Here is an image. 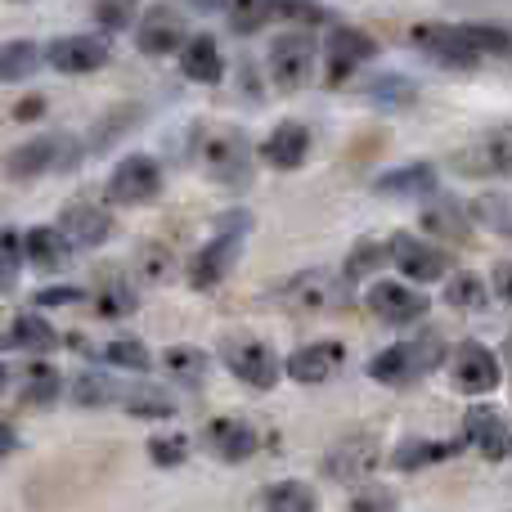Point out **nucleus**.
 Listing matches in <instances>:
<instances>
[{"instance_id": "nucleus-1", "label": "nucleus", "mask_w": 512, "mask_h": 512, "mask_svg": "<svg viewBox=\"0 0 512 512\" xmlns=\"http://www.w3.org/2000/svg\"><path fill=\"white\" fill-rule=\"evenodd\" d=\"M198 162H203V171L221 189H248L252 167H256V149L243 131H234V126H216V131H207L203 144H198Z\"/></svg>"}, {"instance_id": "nucleus-2", "label": "nucleus", "mask_w": 512, "mask_h": 512, "mask_svg": "<svg viewBox=\"0 0 512 512\" xmlns=\"http://www.w3.org/2000/svg\"><path fill=\"white\" fill-rule=\"evenodd\" d=\"M441 360H445V342L436 333H423V337H414V342H396L373 355L369 378L382 382V387H414V382L427 378Z\"/></svg>"}, {"instance_id": "nucleus-3", "label": "nucleus", "mask_w": 512, "mask_h": 512, "mask_svg": "<svg viewBox=\"0 0 512 512\" xmlns=\"http://www.w3.org/2000/svg\"><path fill=\"white\" fill-rule=\"evenodd\" d=\"M252 230V216L248 212H234L221 221V230H216L212 243H203V248L194 252V261H189V288L198 292H212L225 283V274L234 270V261H239L243 252V234Z\"/></svg>"}, {"instance_id": "nucleus-4", "label": "nucleus", "mask_w": 512, "mask_h": 512, "mask_svg": "<svg viewBox=\"0 0 512 512\" xmlns=\"http://www.w3.org/2000/svg\"><path fill=\"white\" fill-rule=\"evenodd\" d=\"M279 301L292 315H333L351 306V283L333 270H301L279 283Z\"/></svg>"}, {"instance_id": "nucleus-5", "label": "nucleus", "mask_w": 512, "mask_h": 512, "mask_svg": "<svg viewBox=\"0 0 512 512\" xmlns=\"http://www.w3.org/2000/svg\"><path fill=\"white\" fill-rule=\"evenodd\" d=\"M221 360H225V369L234 373L239 382H248V387L256 391H270L274 382L283 378V360L274 355V346H265L261 337H252V333H239V337H225L221 342Z\"/></svg>"}, {"instance_id": "nucleus-6", "label": "nucleus", "mask_w": 512, "mask_h": 512, "mask_svg": "<svg viewBox=\"0 0 512 512\" xmlns=\"http://www.w3.org/2000/svg\"><path fill=\"white\" fill-rule=\"evenodd\" d=\"M315 59H319V45H315V36H310L306 27H301V32L274 36L270 54H265V63H270V81L279 90L310 86V77H315Z\"/></svg>"}, {"instance_id": "nucleus-7", "label": "nucleus", "mask_w": 512, "mask_h": 512, "mask_svg": "<svg viewBox=\"0 0 512 512\" xmlns=\"http://www.w3.org/2000/svg\"><path fill=\"white\" fill-rule=\"evenodd\" d=\"M364 306H369V315L382 319V324L405 328V324H418V319H427V310H432V297H427V292H418V288H409V283H396V279H373Z\"/></svg>"}, {"instance_id": "nucleus-8", "label": "nucleus", "mask_w": 512, "mask_h": 512, "mask_svg": "<svg viewBox=\"0 0 512 512\" xmlns=\"http://www.w3.org/2000/svg\"><path fill=\"white\" fill-rule=\"evenodd\" d=\"M454 167L472 180H508L512 176V126H495L468 149L454 153Z\"/></svg>"}, {"instance_id": "nucleus-9", "label": "nucleus", "mask_w": 512, "mask_h": 512, "mask_svg": "<svg viewBox=\"0 0 512 512\" xmlns=\"http://www.w3.org/2000/svg\"><path fill=\"white\" fill-rule=\"evenodd\" d=\"M382 463V441L373 432H351L324 454V477L342 481V486H355L364 481L373 468Z\"/></svg>"}, {"instance_id": "nucleus-10", "label": "nucleus", "mask_w": 512, "mask_h": 512, "mask_svg": "<svg viewBox=\"0 0 512 512\" xmlns=\"http://www.w3.org/2000/svg\"><path fill=\"white\" fill-rule=\"evenodd\" d=\"M158 194H162V167H158V158H149V153L122 158L113 167V176H108V198L122 207L153 203Z\"/></svg>"}, {"instance_id": "nucleus-11", "label": "nucleus", "mask_w": 512, "mask_h": 512, "mask_svg": "<svg viewBox=\"0 0 512 512\" xmlns=\"http://www.w3.org/2000/svg\"><path fill=\"white\" fill-rule=\"evenodd\" d=\"M463 445H472L490 463H504L512 454V418L495 405H472L463 414Z\"/></svg>"}, {"instance_id": "nucleus-12", "label": "nucleus", "mask_w": 512, "mask_h": 512, "mask_svg": "<svg viewBox=\"0 0 512 512\" xmlns=\"http://www.w3.org/2000/svg\"><path fill=\"white\" fill-rule=\"evenodd\" d=\"M387 256L396 261V270L405 274L409 283H436L450 274L445 248H436V243H427V239H414V234H405V230L387 239Z\"/></svg>"}, {"instance_id": "nucleus-13", "label": "nucleus", "mask_w": 512, "mask_h": 512, "mask_svg": "<svg viewBox=\"0 0 512 512\" xmlns=\"http://www.w3.org/2000/svg\"><path fill=\"white\" fill-rule=\"evenodd\" d=\"M454 387L463 391V396H486V391L499 387V378H504V364H499V355L490 351L486 342H459L454 346Z\"/></svg>"}, {"instance_id": "nucleus-14", "label": "nucleus", "mask_w": 512, "mask_h": 512, "mask_svg": "<svg viewBox=\"0 0 512 512\" xmlns=\"http://www.w3.org/2000/svg\"><path fill=\"white\" fill-rule=\"evenodd\" d=\"M108 41L104 36H59V41L45 45V59H50L54 72L63 77H86V72H99L108 63Z\"/></svg>"}, {"instance_id": "nucleus-15", "label": "nucleus", "mask_w": 512, "mask_h": 512, "mask_svg": "<svg viewBox=\"0 0 512 512\" xmlns=\"http://www.w3.org/2000/svg\"><path fill=\"white\" fill-rule=\"evenodd\" d=\"M342 364H346V346L333 342V337H319V342H310V346H297V351L283 360V373H288L292 382H301V387H319V382H328Z\"/></svg>"}, {"instance_id": "nucleus-16", "label": "nucleus", "mask_w": 512, "mask_h": 512, "mask_svg": "<svg viewBox=\"0 0 512 512\" xmlns=\"http://www.w3.org/2000/svg\"><path fill=\"white\" fill-rule=\"evenodd\" d=\"M324 50H328V86H342L360 63L378 59V41H373L364 27H333Z\"/></svg>"}, {"instance_id": "nucleus-17", "label": "nucleus", "mask_w": 512, "mask_h": 512, "mask_svg": "<svg viewBox=\"0 0 512 512\" xmlns=\"http://www.w3.org/2000/svg\"><path fill=\"white\" fill-rule=\"evenodd\" d=\"M203 445L221 463H248L261 450V432H256L248 418H212L203 427Z\"/></svg>"}, {"instance_id": "nucleus-18", "label": "nucleus", "mask_w": 512, "mask_h": 512, "mask_svg": "<svg viewBox=\"0 0 512 512\" xmlns=\"http://www.w3.org/2000/svg\"><path fill=\"white\" fill-rule=\"evenodd\" d=\"M68 158V140L63 135H36V140H23L18 149H9L5 158V171L14 180H32V176H45L50 167H63Z\"/></svg>"}, {"instance_id": "nucleus-19", "label": "nucleus", "mask_w": 512, "mask_h": 512, "mask_svg": "<svg viewBox=\"0 0 512 512\" xmlns=\"http://www.w3.org/2000/svg\"><path fill=\"white\" fill-rule=\"evenodd\" d=\"M54 230L63 234L68 248H99V243L113 234V216H108L99 203H68Z\"/></svg>"}, {"instance_id": "nucleus-20", "label": "nucleus", "mask_w": 512, "mask_h": 512, "mask_svg": "<svg viewBox=\"0 0 512 512\" xmlns=\"http://www.w3.org/2000/svg\"><path fill=\"white\" fill-rule=\"evenodd\" d=\"M409 41L432 54L436 63H445V68H472V63H477L472 45L463 41V32L450 23H418L414 32H409Z\"/></svg>"}, {"instance_id": "nucleus-21", "label": "nucleus", "mask_w": 512, "mask_h": 512, "mask_svg": "<svg viewBox=\"0 0 512 512\" xmlns=\"http://www.w3.org/2000/svg\"><path fill=\"white\" fill-rule=\"evenodd\" d=\"M310 158V126L301 122H279L261 140V162H270L274 171H297Z\"/></svg>"}, {"instance_id": "nucleus-22", "label": "nucleus", "mask_w": 512, "mask_h": 512, "mask_svg": "<svg viewBox=\"0 0 512 512\" xmlns=\"http://www.w3.org/2000/svg\"><path fill=\"white\" fill-rule=\"evenodd\" d=\"M185 41H189V32L176 9H149L140 32H135V45H140L144 54H153V59H158V54H180Z\"/></svg>"}, {"instance_id": "nucleus-23", "label": "nucleus", "mask_w": 512, "mask_h": 512, "mask_svg": "<svg viewBox=\"0 0 512 512\" xmlns=\"http://www.w3.org/2000/svg\"><path fill=\"white\" fill-rule=\"evenodd\" d=\"M180 72H185L189 81H198V86H216V81L225 77V59H221L216 36H207V32L189 36V41L180 45Z\"/></svg>"}, {"instance_id": "nucleus-24", "label": "nucleus", "mask_w": 512, "mask_h": 512, "mask_svg": "<svg viewBox=\"0 0 512 512\" xmlns=\"http://www.w3.org/2000/svg\"><path fill=\"white\" fill-rule=\"evenodd\" d=\"M418 225H423V234H432V239H441V243H468L472 239L468 207H459L454 198H436V203H427L423 216H418Z\"/></svg>"}, {"instance_id": "nucleus-25", "label": "nucleus", "mask_w": 512, "mask_h": 512, "mask_svg": "<svg viewBox=\"0 0 512 512\" xmlns=\"http://www.w3.org/2000/svg\"><path fill=\"white\" fill-rule=\"evenodd\" d=\"M463 441H427V436H409L391 450V468L396 472H418V468H436L445 459H459Z\"/></svg>"}, {"instance_id": "nucleus-26", "label": "nucleus", "mask_w": 512, "mask_h": 512, "mask_svg": "<svg viewBox=\"0 0 512 512\" xmlns=\"http://www.w3.org/2000/svg\"><path fill=\"white\" fill-rule=\"evenodd\" d=\"M23 261L41 274H54L72 261V248L63 243V234L54 225H36V230L23 234Z\"/></svg>"}, {"instance_id": "nucleus-27", "label": "nucleus", "mask_w": 512, "mask_h": 512, "mask_svg": "<svg viewBox=\"0 0 512 512\" xmlns=\"http://www.w3.org/2000/svg\"><path fill=\"white\" fill-rule=\"evenodd\" d=\"M378 194H391V198H418V194H432L436 189V167L432 162H409V167H396V171H382L373 180Z\"/></svg>"}, {"instance_id": "nucleus-28", "label": "nucleus", "mask_w": 512, "mask_h": 512, "mask_svg": "<svg viewBox=\"0 0 512 512\" xmlns=\"http://www.w3.org/2000/svg\"><path fill=\"white\" fill-rule=\"evenodd\" d=\"M5 346H14V351H32V355H45L59 346V333L50 328V319L41 315H14V324L5 328V337H0Z\"/></svg>"}, {"instance_id": "nucleus-29", "label": "nucleus", "mask_w": 512, "mask_h": 512, "mask_svg": "<svg viewBox=\"0 0 512 512\" xmlns=\"http://www.w3.org/2000/svg\"><path fill=\"white\" fill-rule=\"evenodd\" d=\"M18 391H23L27 405H50V400H59L63 378H59V373H54L45 360H32V364L23 369V378H18Z\"/></svg>"}, {"instance_id": "nucleus-30", "label": "nucleus", "mask_w": 512, "mask_h": 512, "mask_svg": "<svg viewBox=\"0 0 512 512\" xmlns=\"http://www.w3.org/2000/svg\"><path fill=\"white\" fill-rule=\"evenodd\" d=\"M265 512H319V495L306 481H274L265 490Z\"/></svg>"}, {"instance_id": "nucleus-31", "label": "nucleus", "mask_w": 512, "mask_h": 512, "mask_svg": "<svg viewBox=\"0 0 512 512\" xmlns=\"http://www.w3.org/2000/svg\"><path fill=\"white\" fill-rule=\"evenodd\" d=\"M468 221L512 239V194H481L477 203L468 207Z\"/></svg>"}, {"instance_id": "nucleus-32", "label": "nucleus", "mask_w": 512, "mask_h": 512, "mask_svg": "<svg viewBox=\"0 0 512 512\" xmlns=\"http://www.w3.org/2000/svg\"><path fill=\"white\" fill-rule=\"evenodd\" d=\"M41 68V50L32 41H5L0 45V86L5 81H23Z\"/></svg>"}, {"instance_id": "nucleus-33", "label": "nucleus", "mask_w": 512, "mask_h": 512, "mask_svg": "<svg viewBox=\"0 0 512 512\" xmlns=\"http://www.w3.org/2000/svg\"><path fill=\"white\" fill-rule=\"evenodd\" d=\"M162 369L176 382H203L207 378V351L198 346H167L162 351Z\"/></svg>"}, {"instance_id": "nucleus-34", "label": "nucleus", "mask_w": 512, "mask_h": 512, "mask_svg": "<svg viewBox=\"0 0 512 512\" xmlns=\"http://www.w3.org/2000/svg\"><path fill=\"white\" fill-rule=\"evenodd\" d=\"M463 41L472 45V54H512V32L508 27H495V23H459Z\"/></svg>"}, {"instance_id": "nucleus-35", "label": "nucleus", "mask_w": 512, "mask_h": 512, "mask_svg": "<svg viewBox=\"0 0 512 512\" xmlns=\"http://www.w3.org/2000/svg\"><path fill=\"white\" fill-rule=\"evenodd\" d=\"M126 391L117 387L113 378H104V373H81L77 382H72V400L77 405H122Z\"/></svg>"}, {"instance_id": "nucleus-36", "label": "nucleus", "mask_w": 512, "mask_h": 512, "mask_svg": "<svg viewBox=\"0 0 512 512\" xmlns=\"http://www.w3.org/2000/svg\"><path fill=\"white\" fill-rule=\"evenodd\" d=\"M486 297H490V288L481 274H454L445 283V306H454V310H481Z\"/></svg>"}, {"instance_id": "nucleus-37", "label": "nucleus", "mask_w": 512, "mask_h": 512, "mask_svg": "<svg viewBox=\"0 0 512 512\" xmlns=\"http://www.w3.org/2000/svg\"><path fill=\"white\" fill-rule=\"evenodd\" d=\"M104 360L117 364V369H131V373H149L153 369V355H149V346H144L140 337H113V342L104 346Z\"/></svg>"}, {"instance_id": "nucleus-38", "label": "nucleus", "mask_w": 512, "mask_h": 512, "mask_svg": "<svg viewBox=\"0 0 512 512\" xmlns=\"http://www.w3.org/2000/svg\"><path fill=\"white\" fill-rule=\"evenodd\" d=\"M95 310L104 319H122V315H131L135 310V292H131V283H122V279H104L99 283V292H95Z\"/></svg>"}, {"instance_id": "nucleus-39", "label": "nucleus", "mask_w": 512, "mask_h": 512, "mask_svg": "<svg viewBox=\"0 0 512 512\" xmlns=\"http://www.w3.org/2000/svg\"><path fill=\"white\" fill-rule=\"evenodd\" d=\"M387 256V243H378V239H364V243H355V252H351V261L342 265V279L346 283H360V279H369L373 270H378V261Z\"/></svg>"}, {"instance_id": "nucleus-40", "label": "nucleus", "mask_w": 512, "mask_h": 512, "mask_svg": "<svg viewBox=\"0 0 512 512\" xmlns=\"http://www.w3.org/2000/svg\"><path fill=\"white\" fill-rule=\"evenodd\" d=\"M122 405L131 409V414H140V418H171V414H176V400H171V396H162V391H153V387L126 391V396H122Z\"/></svg>"}, {"instance_id": "nucleus-41", "label": "nucleus", "mask_w": 512, "mask_h": 512, "mask_svg": "<svg viewBox=\"0 0 512 512\" xmlns=\"http://www.w3.org/2000/svg\"><path fill=\"white\" fill-rule=\"evenodd\" d=\"M18 265H23V239L14 230H0V297L14 288Z\"/></svg>"}, {"instance_id": "nucleus-42", "label": "nucleus", "mask_w": 512, "mask_h": 512, "mask_svg": "<svg viewBox=\"0 0 512 512\" xmlns=\"http://www.w3.org/2000/svg\"><path fill=\"white\" fill-rule=\"evenodd\" d=\"M369 95L382 99L387 108H409V104L418 99V90L409 86L405 77H373V81H369Z\"/></svg>"}, {"instance_id": "nucleus-43", "label": "nucleus", "mask_w": 512, "mask_h": 512, "mask_svg": "<svg viewBox=\"0 0 512 512\" xmlns=\"http://www.w3.org/2000/svg\"><path fill=\"white\" fill-rule=\"evenodd\" d=\"M149 459L158 463V468H180V463L189 459V441H185L180 432L153 436V441H149Z\"/></svg>"}, {"instance_id": "nucleus-44", "label": "nucleus", "mask_w": 512, "mask_h": 512, "mask_svg": "<svg viewBox=\"0 0 512 512\" xmlns=\"http://www.w3.org/2000/svg\"><path fill=\"white\" fill-rule=\"evenodd\" d=\"M351 512H400V495L391 486H360L351 499Z\"/></svg>"}, {"instance_id": "nucleus-45", "label": "nucleus", "mask_w": 512, "mask_h": 512, "mask_svg": "<svg viewBox=\"0 0 512 512\" xmlns=\"http://www.w3.org/2000/svg\"><path fill=\"white\" fill-rule=\"evenodd\" d=\"M171 274V252L162 243H144L140 248V279L144 283H162Z\"/></svg>"}, {"instance_id": "nucleus-46", "label": "nucleus", "mask_w": 512, "mask_h": 512, "mask_svg": "<svg viewBox=\"0 0 512 512\" xmlns=\"http://www.w3.org/2000/svg\"><path fill=\"white\" fill-rule=\"evenodd\" d=\"M270 18H279V14H274V5H239V9H230V27H234L239 36L261 32Z\"/></svg>"}, {"instance_id": "nucleus-47", "label": "nucleus", "mask_w": 512, "mask_h": 512, "mask_svg": "<svg viewBox=\"0 0 512 512\" xmlns=\"http://www.w3.org/2000/svg\"><path fill=\"white\" fill-rule=\"evenodd\" d=\"M131 18H135L131 5H99L95 9V23L108 27V32H122V27H131Z\"/></svg>"}, {"instance_id": "nucleus-48", "label": "nucleus", "mask_w": 512, "mask_h": 512, "mask_svg": "<svg viewBox=\"0 0 512 512\" xmlns=\"http://www.w3.org/2000/svg\"><path fill=\"white\" fill-rule=\"evenodd\" d=\"M279 18H297V23L315 27V23H328V9L324 5H274Z\"/></svg>"}, {"instance_id": "nucleus-49", "label": "nucleus", "mask_w": 512, "mask_h": 512, "mask_svg": "<svg viewBox=\"0 0 512 512\" xmlns=\"http://www.w3.org/2000/svg\"><path fill=\"white\" fill-rule=\"evenodd\" d=\"M490 283H495V297L512 306V261H499L495 274H490Z\"/></svg>"}, {"instance_id": "nucleus-50", "label": "nucleus", "mask_w": 512, "mask_h": 512, "mask_svg": "<svg viewBox=\"0 0 512 512\" xmlns=\"http://www.w3.org/2000/svg\"><path fill=\"white\" fill-rule=\"evenodd\" d=\"M36 301H41V306H63V301H81V288H45V292H36Z\"/></svg>"}, {"instance_id": "nucleus-51", "label": "nucleus", "mask_w": 512, "mask_h": 512, "mask_svg": "<svg viewBox=\"0 0 512 512\" xmlns=\"http://www.w3.org/2000/svg\"><path fill=\"white\" fill-rule=\"evenodd\" d=\"M45 113V99L41 95H32V99H23V104L14 108V117H41Z\"/></svg>"}, {"instance_id": "nucleus-52", "label": "nucleus", "mask_w": 512, "mask_h": 512, "mask_svg": "<svg viewBox=\"0 0 512 512\" xmlns=\"http://www.w3.org/2000/svg\"><path fill=\"white\" fill-rule=\"evenodd\" d=\"M14 445H18V436H14V432H9V427H5V423H0V454H9V450H14Z\"/></svg>"}, {"instance_id": "nucleus-53", "label": "nucleus", "mask_w": 512, "mask_h": 512, "mask_svg": "<svg viewBox=\"0 0 512 512\" xmlns=\"http://www.w3.org/2000/svg\"><path fill=\"white\" fill-rule=\"evenodd\" d=\"M504 364H508V382H512V333H508V342H504Z\"/></svg>"}, {"instance_id": "nucleus-54", "label": "nucleus", "mask_w": 512, "mask_h": 512, "mask_svg": "<svg viewBox=\"0 0 512 512\" xmlns=\"http://www.w3.org/2000/svg\"><path fill=\"white\" fill-rule=\"evenodd\" d=\"M0 391H5V364H0Z\"/></svg>"}]
</instances>
